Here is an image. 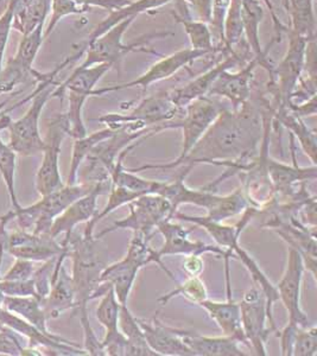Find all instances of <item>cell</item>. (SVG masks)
Wrapping results in <instances>:
<instances>
[{
    "mask_svg": "<svg viewBox=\"0 0 317 356\" xmlns=\"http://www.w3.org/2000/svg\"><path fill=\"white\" fill-rule=\"evenodd\" d=\"M276 107L264 93L238 110L224 107L181 166L246 162L259 152L265 131L273 126Z\"/></svg>",
    "mask_w": 317,
    "mask_h": 356,
    "instance_id": "1",
    "label": "cell"
},
{
    "mask_svg": "<svg viewBox=\"0 0 317 356\" xmlns=\"http://www.w3.org/2000/svg\"><path fill=\"white\" fill-rule=\"evenodd\" d=\"M67 67L65 61L55 68V73L44 81L40 82V86L31 94V106L26 111V113L13 122V119L8 122L6 130L10 132V144L17 154L19 156H35L42 154L44 149V138H42L40 132V119L47 102L53 99V93L60 82H56L55 77L60 72Z\"/></svg>",
    "mask_w": 317,
    "mask_h": 356,
    "instance_id": "2",
    "label": "cell"
},
{
    "mask_svg": "<svg viewBox=\"0 0 317 356\" xmlns=\"http://www.w3.org/2000/svg\"><path fill=\"white\" fill-rule=\"evenodd\" d=\"M92 183H75V184H65V186L42 196L38 202L31 206L21 207L17 211L0 218V225L5 226L8 220L17 219L18 226L21 229L26 231L33 228L35 234H49V229L62 211H65L72 203L88 194L93 189Z\"/></svg>",
    "mask_w": 317,
    "mask_h": 356,
    "instance_id": "3",
    "label": "cell"
},
{
    "mask_svg": "<svg viewBox=\"0 0 317 356\" xmlns=\"http://www.w3.org/2000/svg\"><path fill=\"white\" fill-rule=\"evenodd\" d=\"M93 232H83L82 235L70 236L68 257L73 260L74 289H75V312L87 308L90 300L100 286V275L106 266L99 255Z\"/></svg>",
    "mask_w": 317,
    "mask_h": 356,
    "instance_id": "4",
    "label": "cell"
},
{
    "mask_svg": "<svg viewBox=\"0 0 317 356\" xmlns=\"http://www.w3.org/2000/svg\"><path fill=\"white\" fill-rule=\"evenodd\" d=\"M224 106H221L219 102H216V97H199L190 104H188L184 108V117L179 120H174L168 124V130L170 129H181L184 139L182 146L179 151V157L164 164H147L139 168H131L129 169L133 172H139L144 170H168L179 168L184 158L187 157L191 149L196 145L202 138L206 131L211 127L218 115H219Z\"/></svg>",
    "mask_w": 317,
    "mask_h": 356,
    "instance_id": "5",
    "label": "cell"
},
{
    "mask_svg": "<svg viewBox=\"0 0 317 356\" xmlns=\"http://www.w3.org/2000/svg\"><path fill=\"white\" fill-rule=\"evenodd\" d=\"M136 18L137 17H131L125 21L120 22L119 24L114 25L113 28H111L108 31L102 33L101 36L98 37L97 40H94L88 44H82L80 48H78L76 53L80 54L81 56L86 53L85 61L79 65V68H88L94 65H100V63H107L112 68H119L124 57L127 56V54L134 53V51L157 54L154 50L147 49V45L152 38L167 37L169 33L147 35L131 44H124L122 37Z\"/></svg>",
    "mask_w": 317,
    "mask_h": 356,
    "instance_id": "6",
    "label": "cell"
},
{
    "mask_svg": "<svg viewBox=\"0 0 317 356\" xmlns=\"http://www.w3.org/2000/svg\"><path fill=\"white\" fill-rule=\"evenodd\" d=\"M182 112L171 100L169 92H163L144 97L127 113H107L99 118L98 122L113 130L142 131L174 122Z\"/></svg>",
    "mask_w": 317,
    "mask_h": 356,
    "instance_id": "7",
    "label": "cell"
},
{
    "mask_svg": "<svg viewBox=\"0 0 317 356\" xmlns=\"http://www.w3.org/2000/svg\"><path fill=\"white\" fill-rule=\"evenodd\" d=\"M289 43L279 65L273 69V76L268 82V93L277 108H288L291 95L304 70L305 50L308 38L288 30Z\"/></svg>",
    "mask_w": 317,
    "mask_h": 356,
    "instance_id": "8",
    "label": "cell"
},
{
    "mask_svg": "<svg viewBox=\"0 0 317 356\" xmlns=\"http://www.w3.org/2000/svg\"><path fill=\"white\" fill-rule=\"evenodd\" d=\"M130 214L125 219L119 220L94 235L95 239H101L105 235L119 231L143 232L147 235H154L157 227L164 221L174 220L175 211L165 197L158 194L140 195L138 199L127 204Z\"/></svg>",
    "mask_w": 317,
    "mask_h": 356,
    "instance_id": "9",
    "label": "cell"
},
{
    "mask_svg": "<svg viewBox=\"0 0 317 356\" xmlns=\"http://www.w3.org/2000/svg\"><path fill=\"white\" fill-rule=\"evenodd\" d=\"M67 136L68 124L65 113L56 114L48 124L44 149L42 152L43 159L36 175L37 193L41 196L50 194L65 184L60 172V154Z\"/></svg>",
    "mask_w": 317,
    "mask_h": 356,
    "instance_id": "10",
    "label": "cell"
},
{
    "mask_svg": "<svg viewBox=\"0 0 317 356\" xmlns=\"http://www.w3.org/2000/svg\"><path fill=\"white\" fill-rule=\"evenodd\" d=\"M239 307L241 327L248 348L252 349L257 355H268L266 344L273 330L268 327L270 318L266 297L261 289L252 285V288L245 292Z\"/></svg>",
    "mask_w": 317,
    "mask_h": 356,
    "instance_id": "11",
    "label": "cell"
},
{
    "mask_svg": "<svg viewBox=\"0 0 317 356\" xmlns=\"http://www.w3.org/2000/svg\"><path fill=\"white\" fill-rule=\"evenodd\" d=\"M305 267L300 252L290 248L284 272L277 283L278 298L288 312V324L293 327H309L310 321L301 305L302 283Z\"/></svg>",
    "mask_w": 317,
    "mask_h": 356,
    "instance_id": "12",
    "label": "cell"
},
{
    "mask_svg": "<svg viewBox=\"0 0 317 356\" xmlns=\"http://www.w3.org/2000/svg\"><path fill=\"white\" fill-rule=\"evenodd\" d=\"M208 55H211V54L208 53L206 50H196L193 48L182 49L176 53L163 57L159 61L151 65L145 73L142 74L140 76L134 79L132 81L95 89L94 97H100V95H105L107 93L119 92L122 89L134 88V87H140L143 88V92H145L151 85L170 79L172 75H175L179 72V69L184 68V67L191 65L193 62L197 61L201 57L208 56Z\"/></svg>",
    "mask_w": 317,
    "mask_h": 356,
    "instance_id": "13",
    "label": "cell"
},
{
    "mask_svg": "<svg viewBox=\"0 0 317 356\" xmlns=\"http://www.w3.org/2000/svg\"><path fill=\"white\" fill-rule=\"evenodd\" d=\"M0 324L25 336L30 341L31 348H44L48 350V355H87L85 349L80 348L78 344L65 340L61 336L55 335L53 332H42L36 325L4 308L0 309Z\"/></svg>",
    "mask_w": 317,
    "mask_h": 356,
    "instance_id": "14",
    "label": "cell"
},
{
    "mask_svg": "<svg viewBox=\"0 0 317 356\" xmlns=\"http://www.w3.org/2000/svg\"><path fill=\"white\" fill-rule=\"evenodd\" d=\"M112 186V182L94 183L93 189L72 203L65 211L54 220L50 227L49 235L54 239L57 236L65 234V239L61 245L68 246L70 236L73 234L74 228L80 223L90 222L98 213V199L102 195H108Z\"/></svg>",
    "mask_w": 317,
    "mask_h": 356,
    "instance_id": "15",
    "label": "cell"
},
{
    "mask_svg": "<svg viewBox=\"0 0 317 356\" xmlns=\"http://www.w3.org/2000/svg\"><path fill=\"white\" fill-rule=\"evenodd\" d=\"M68 247V246H67ZM67 247L62 246L56 239L49 234H29L21 229L8 236H3L0 243V251H6L16 259L31 260V261H47L56 258Z\"/></svg>",
    "mask_w": 317,
    "mask_h": 356,
    "instance_id": "16",
    "label": "cell"
},
{
    "mask_svg": "<svg viewBox=\"0 0 317 356\" xmlns=\"http://www.w3.org/2000/svg\"><path fill=\"white\" fill-rule=\"evenodd\" d=\"M290 146L293 152V165L285 164L270 157L266 158V169H268V178L273 184L275 191V197L277 200H286L296 194L297 191L303 183L316 181V165L301 166L297 165L295 158V138L290 134Z\"/></svg>",
    "mask_w": 317,
    "mask_h": 356,
    "instance_id": "17",
    "label": "cell"
},
{
    "mask_svg": "<svg viewBox=\"0 0 317 356\" xmlns=\"http://www.w3.org/2000/svg\"><path fill=\"white\" fill-rule=\"evenodd\" d=\"M250 55L251 53L248 48L245 49L244 51H241V53H236L233 50L232 53L227 54V57L225 58L224 61L208 69L204 73L200 74L199 76L193 79L190 82H188L182 87L170 90L169 95H170L171 100L179 108L184 110L188 104H190L191 102H194L199 97L208 95L211 86L220 76V74L225 70H231L238 65H245V62L250 60L248 58Z\"/></svg>",
    "mask_w": 317,
    "mask_h": 356,
    "instance_id": "18",
    "label": "cell"
},
{
    "mask_svg": "<svg viewBox=\"0 0 317 356\" xmlns=\"http://www.w3.org/2000/svg\"><path fill=\"white\" fill-rule=\"evenodd\" d=\"M157 231L164 240L162 247L158 250L159 257L162 259L168 255L187 257L191 254L204 255L206 253H213L221 259L231 260V257L222 248L216 246V243L209 245L204 241L191 240L189 238V231L179 223L174 222L172 220L161 223L157 227Z\"/></svg>",
    "mask_w": 317,
    "mask_h": 356,
    "instance_id": "19",
    "label": "cell"
},
{
    "mask_svg": "<svg viewBox=\"0 0 317 356\" xmlns=\"http://www.w3.org/2000/svg\"><path fill=\"white\" fill-rule=\"evenodd\" d=\"M257 67H259V61L252 57L238 72L225 70L211 86L208 97L226 99L232 105V110H238L251 97Z\"/></svg>",
    "mask_w": 317,
    "mask_h": 356,
    "instance_id": "20",
    "label": "cell"
},
{
    "mask_svg": "<svg viewBox=\"0 0 317 356\" xmlns=\"http://www.w3.org/2000/svg\"><path fill=\"white\" fill-rule=\"evenodd\" d=\"M67 257H68V247L57 257L56 265L51 277L49 293L44 300H42V305L48 320L57 318L67 310L75 309V289H74L73 278L65 267V260L67 259Z\"/></svg>",
    "mask_w": 317,
    "mask_h": 356,
    "instance_id": "21",
    "label": "cell"
},
{
    "mask_svg": "<svg viewBox=\"0 0 317 356\" xmlns=\"http://www.w3.org/2000/svg\"><path fill=\"white\" fill-rule=\"evenodd\" d=\"M241 16H243V28L250 53L259 61V67L264 69L268 74V81L273 76L275 65L268 58V48L263 49L261 43V23L264 17V8L261 6V0H241Z\"/></svg>",
    "mask_w": 317,
    "mask_h": 356,
    "instance_id": "22",
    "label": "cell"
},
{
    "mask_svg": "<svg viewBox=\"0 0 317 356\" xmlns=\"http://www.w3.org/2000/svg\"><path fill=\"white\" fill-rule=\"evenodd\" d=\"M194 166H184V171L179 175V177L172 182H159L155 194L161 195L171 203L172 209L179 211V206L182 204H191V206L204 208L206 211L211 208V204L216 202L218 194L206 189H191L186 184L184 179L190 174Z\"/></svg>",
    "mask_w": 317,
    "mask_h": 356,
    "instance_id": "23",
    "label": "cell"
},
{
    "mask_svg": "<svg viewBox=\"0 0 317 356\" xmlns=\"http://www.w3.org/2000/svg\"><path fill=\"white\" fill-rule=\"evenodd\" d=\"M138 321L147 343L159 356H194L179 335L177 328L168 327L157 316L152 321Z\"/></svg>",
    "mask_w": 317,
    "mask_h": 356,
    "instance_id": "24",
    "label": "cell"
},
{
    "mask_svg": "<svg viewBox=\"0 0 317 356\" xmlns=\"http://www.w3.org/2000/svg\"><path fill=\"white\" fill-rule=\"evenodd\" d=\"M226 292H227V300L225 302H218V300L207 298L204 302H201L199 305L201 308H204L211 320L216 322V325L222 332V335L234 337L240 344L247 346V341L241 327L239 303L233 298L232 286L226 288Z\"/></svg>",
    "mask_w": 317,
    "mask_h": 356,
    "instance_id": "25",
    "label": "cell"
},
{
    "mask_svg": "<svg viewBox=\"0 0 317 356\" xmlns=\"http://www.w3.org/2000/svg\"><path fill=\"white\" fill-rule=\"evenodd\" d=\"M179 335L190 349L194 356H245L247 355L239 347V342L229 336L200 335L195 332L177 329Z\"/></svg>",
    "mask_w": 317,
    "mask_h": 356,
    "instance_id": "26",
    "label": "cell"
},
{
    "mask_svg": "<svg viewBox=\"0 0 317 356\" xmlns=\"http://www.w3.org/2000/svg\"><path fill=\"white\" fill-rule=\"evenodd\" d=\"M140 270L142 267L127 257H124L122 260L104 267L100 275V284H107L113 289L119 303L127 305L131 291Z\"/></svg>",
    "mask_w": 317,
    "mask_h": 356,
    "instance_id": "27",
    "label": "cell"
},
{
    "mask_svg": "<svg viewBox=\"0 0 317 356\" xmlns=\"http://www.w3.org/2000/svg\"><path fill=\"white\" fill-rule=\"evenodd\" d=\"M277 337L281 339L282 355H316V325H311V327H293V325L286 324L283 330L278 332Z\"/></svg>",
    "mask_w": 317,
    "mask_h": 356,
    "instance_id": "28",
    "label": "cell"
},
{
    "mask_svg": "<svg viewBox=\"0 0 317 356\" xmlns=\"http://www.w3.org/2000/svg\"><path fill=\"white\" fill-rule=\"evenodd\" d=\"M273 122L289 130V134L296 138L297 142L300 143L302 150L308 156L311 164L316 165V132L310 130L302 118L297 117L296 114H293L288 108H277Z\"/></svg>",
    "mask_w": 317,
    "mask_h": 356,
    "instance_id": "29",
    "label": "cell"
},
{
    "mask_svg": "<svg viewBox=\"0 0 317 356\" xmlns=\"http://www.w3.org/2000/svg\"><path fill=\"white\" fill-rule=\"evenodd\" d=\"M171 3V0H134L130 1L129 4L122 6V8L115 10L110 13L105 19L99 23L93 31L90 33L88 40L86 41L85 44H88L94 40H97L98 37L101 36L102 33L108 31L111 28H113L114 25L119 24L120 22L125 21L131 17H138L142 13H149L151 10H157V8H163L165 5Z\"/></svg>",
    "mask_w": 317,
    "mask_h": 356,
    "instance_id": "30",
    "label": "cell"
},
{
    "mask_svg": "<svg viewBox=\"0 0 317 356\" xmlns=\"http://www.w3.org/2000/svg\"><path fill=\"white\" fill-rule=\"evenodd\" d=\"M3 308L15 315L19 316L23 320L36 325L42 332L48 330V317L45 314L41 300L33 296H4Z\"/></svg>",
    "mask_w": 317,
    "mask_h": 356,
    "instance_id": "31",
    "label": "cell"
},
{
    "mask_svg": "<svg viewBox=\"0 0 317 356\" xmlns=\"http://www.w3.org/2000/svg\"><path fill=\"white\" fill-rule=\"evenodd\" d=\"M115 131L110 127H105L102 130L95 131L93 134H88L85 137L74 139L73 151H72V161H70V175L65 184H75L78 183L79 171L82 163L88 157L90 151L93 150L99 143L105 140L115 134Z\"/></svg>",
    "mask_w": 317,
    "mask_h": 356,
    "instance_id": "32",
    "label": "cell"
},
{
    "mask_svg": "<svg viewBox=\"0 0 317 356\" xmlns=\"http://www.w3.org/2000/svg\"><path fill=\"white\" fill-rule=\"evenodd\" d=\"M132 233L133 234L131 238L125 257H127L129 259L132 260L133 263L137 264L142 268L149 265V264L158 265L163 271L167 273L170 280L177 283V280L172 275V272L163 263V259L158 254V250L156 251L151 247L150 241L152 235L145 234L143 232H132Z\"/></svg>",
    "mask_w": 317,
    "mask_h": 356,
    "instance_id": "33",
    "label": "cell"
},
{
    "mask_svg": "<svg viewBox=\"0 0 317 356\" xmlns=\"http://www.w3.org/2000/svg\"><path fill=\"white\" fill-rule=\"evenodd\" d=\"M174 18L177 23L184 26V31L187 33L190 42L191 48L196 50H206L211 55L216 53L229 54V51L222 47H216L214 44L211 28L207 23L191 17L184 16V15H177V13H174Z\"/></svg>",
    "mask_w": 317,
    "mask_h": 356,
    "instance_id": "34",
    "label": "cell"
},
{
    "mask_svg": "<svg viewBox=\"0 0 317 356\" xmlns=\"http://www.w3.org/2000/svg\"><path fill=\"white\" fill-rule=\"evenodd\" d=\"M250 206L247 197L245 195L243 188L238 189L227 195H218L216 202L207 209V214L204 218L216 222H224L238 214H243Z\"/></svg>",
    "mask_w": 317,
    "mask_h": 356,
    "instance_id": "35",
    "label": "cell"
},
{
    "mask_svg": "<svg viewBox=\"0 0 317 356\" xmlns=\"http://www.w3.org/2000/svg\"><path fill=\"white\" fill-rule=\"evenodd\" d=\"M286 13L291 19V31L308 40L316 37L314 0H288Z\"/></svg>",
    "mask_w": 317,
    "mask_h": 356,
    "instance_id": "36",
    "label": "cell"
},
{
    "mask_svg": "<svg viewBox=\"0 0 317 356\" xmlns=\"http://www.w3.org/2000/svg\"><path fill=\"white\" fill-rule=\"evenodd\" d=\"M51 8V0H35L24 8L15 10L13 29L24 36L33 31L40 24H44Z\"/></svg>",
    "mask_w": 317,
    "mask_h": 356,
    "instance_id": "37",
    "label": "cell"
},
{
    "mask_svg": "<svg viewBox=\"0 0 317 356\" xmlns=\"http://www.w3.org/2000/svg\"><path fill=\"white\" fill-rule=\"evenodd\" d=\"M122 304L119 303L113 289L108 290L100 297L98 308L95 310V317L105 329V335L118 332L119 312Z\"/></svg>",
    "mask_w": 317,
    "mask_h": 356,
    "instance_id": "38",
    "label": "cell"
},
{
    "mask_svg": "<svg viewBox=\"0 0 317 356\" xmlns=\"http://www.w3.org/2000/svg\"><path fill=\"white\" fill-rule=\"evenodd\" d=\"M244 28L241 16V0H231L224 22V44L231 53L243 41Z\"/></svg>",
    "mask_w": 317,
    "mask_h": 356,
    "instance_id": "39",
    "label": "cell"
},
{
    "mask_svg": "<svg viewBox=\"0 0 317 356\" xmlns=\"http://www.w3.org/2000/svg\"><path fill=\"white\" fill-rule=\"evenodd\" d=\"M174 297H184L191 303L199 305L201 302L208 298V290L206 284L200 277H189L184 283H179L172 291L168 292L159 297L158 302L162 305L169 303Z\"/></svg>",
    "mask_w": 317,
    "mask_h": 356,
    "instance_id": "40",
    "label": "cell"
},
{
    "mask_svg": "<svg viewBox=\"0 0 317 356\" xmlns=\"http://www.w3.org/2000/svg\"><path fill=\"white\" fill-rule=\"evenodd\" d=\"M16 156L17 154L11 149V146L5 144L0 138V176L3 178V181H4L6 188H8L13 211H17L22 207L18 203V200H17L16 186H15Z\"/></svg>",
    "mask_w": 317,
    "mask_h": 356,
    "instance_id": "41",
    "label": "cell"
},
{
    "mask_svg": "<svg viewBox=\"0 0 317 356\" xmlns=\"http://www.w3.org/2000/svg\"><path fill=\"white\" fill-rule=\"evenodd\" d=\"M118 327L122 335L125 336L127 340L132 343L138 344V346H149L145 340L142 327L139 324L138 318L134 317L127 305H122V308H120Z\"/></svg>",
    "mask_w": 317,
    "mask_h": 356,
    "instance_id": "42",
    "label": "cell"
},
{
    "mask_svg": "<svg viewBox=\"0 0 317 356\" xmlns=\"http://www.w3.org/2000/svg\"><path fill=\"white\" fill-rule=\"evenodd\" d=\"M50 11H51V18H50L48 29L45 30L44 38L50 36V33H53L54 29L56 28L62 18L70 15H82V13H88L90 8L80 6L74 0H51Z\"/></svg>",
    "mask_w": 317,
    "mask_h": 356,
    "instance_id": "43",
    "label": "cell"
},
{
    "mask_svg": "<svg viewBox=\"0 0 317 356\" xmlns=\"http://www.w3.org/2000/svg\"><path fill=\"white\" fill-rule=\"evenodd\" d=\"M231 0H211V16L209 22L211 36L216 41V47H222L224 44V22L228 6ZM226 49V48H225ZM227 50V49H226ZM228 51V50H227ZM232 53V51H231Z\"/></svg>",
    "mask_w": 317,
    "mask_h": 356,
    "instance_id": "44",
    "label": "cell"
},
{
    "mask_svg": "<svg viewBox=\"0 0 317 356\" xmlns=\"http://www.w3.org/2000/svg\"><path fill=\"white\" fill-rule=\"evenodd\" d=\"M82 330H83V349L87 355L106 356L105 350L102 347L101 341H99L98 336L94 332L90 325V316H88V308H81L76 310Z\"/></svg>",
    "mask_w": 317,
    "mask_h": 356,
    "instance_id": "45",
    "label": "cell"
},
{
    "mask_svg": "<svg viewBox=\"0 0 317 356\" xmlns=\"http://www.w3.org/2000/svg\"><path fill=\"white\" fill-rule=\"evenodd\" d=\"M0 354L3 355H36L33 348L22 347L17 339L16 332L0 324Z\"/></svg>",
    "mask_w": 317,
    "mask_h": 356,
    "instance_id": "46",
    "label": "cell"
},
{
    "mask_svg": "<svg viewBox=\"0 0 317 356\" xmlns=\"http://www.w3.org/2000/svg\"><path fill=\"white\" fill-rule=\"evenodd\" d=\"M15 5H16V1L15 0H10L5 13L0 16V72L3 70L5 49H6V45H8V37H10L11 29H13Z\"/></svg>",
    "mask_w": 317,
    "mask_h": 356,
    "instance_id": "47",
    "label": "cell"
},
{
    "mask_svg": "<svg viewBox=\"0 0 317 356\" xmlns=\"http://www.w3.org/2000/svg\"><path fill=\"white\" fill-rule=\"evenodd\" d=\"M0 292L4 296H33L38 298L33 278L24 282H11L0 278Z\"/></svg>",
    "mask_w": 317,
    "mask_h": 356,
    "instance_id": "48",
    "label": "cell"
},
{
    "mask_svg": "<svg viewBox=\"0 0 317 356\" xmlns=\"http://www.w3.org/2000/svg\"><path fill=\"white\" fill-rule=\"evenodd\" d=\"M35 273V266L31 260L16 259L13 267L5 273L1 280H11V282H24L31 280Z\"/></svg>",
    "mask_w": 317,
    "mask_h": 356,
    "instance_id": "49",
    "label": "cell"
},
{
    "mask_svg": "<svg viewBox=\"0 0 317 356\" xmlns=\"http://www.w3.org/2000/svg\"><path fill=\"white\" fill-rule=\"evenodd\" d=\"M74 1L83 8H100L112 13L129 4L131 0H74Z\"/></svg>",
    "mask_w": 317,
    "mask_h": 356,
    "instance_id": "50",
    "label": "cell"
},
{
    "mask_svg": "<svg viewBox=\"0 0 317 356\" xmlns=\"http://www.w3.org/2000/svg\"><path fill=\"white\" fill-rule=\"evenodd\" d=\"M316 95L310 97L305 102H300V104H290L288 110L291 111L293 114H296L297 117L303 118L311 117L316 115Z\"/></svg>",
    "mask_w": 317,
    "mask_h": 356,
    "instance_id": "51",
    "label": "cell"
},
{
    "mask_svg": "<svg viewBox=\"0 0 317 356\" xmlns=\"http://www.w3.org/2000/svg\"><path fill=\"white\" fill-rule=\"evenodd\" d=\"M184 271L189 277H200L204 270V260L202 255L191 254L184 257Z\"/></svg>",
    "mask_w": 317,
    "mask_h": 356,
    "instance_id": "52",
    "label": "cell"
},
{
    "mask_svg": "<svg viewBox=\"0 0 317 356\" xmlns=\"http://www.w3.org/2000/svg\"><path fill=\"white\" fill-rule=\"evenodd\" d=\"M190 6L194 8L195 19L209 24L211 16V0H194Z\"/></svg>",
    "mask_w": 317,
    "mask_h": 356,
    "instance_id": "53",
    "label": "cell"
},
{
    "mask_svg": "<svg viewBox=\"0 0 317 356\" xmlns=\"http://www.w3.org/2000/svg\"><path fill=\"white\" fill-rule=\"evenodd\" d=\"M261 1L268 8L271 18H273V26H275V31H276L275 41H281L282 35L284 33H288V29L285 28L284 24L282 23L281 19L277 16L276 10L273 8V1L271 0H261Z\"/></svg>",
    "mask_w": 317,
    "mask_h": 356,
    "instance_id": "54",
    "label": "cell"
},
{
    "mask_svg": "<svg viewBox=\"0 0 317 356\" xmlns=\"http://www.w3.org/2000/svg\"><path fill=\"white\" fill-rule=\"evenodd\" d=\"M3 300H4V295L0 292V309L3 308Z\"/></svg>",
    "mask_w": 317,
    "mask_h": 356,
    "instance_id": "55",
    "label": "cell"
},
{
    "mask_svg": "<svg viewBox=\"0 0 317 356\" xmlns=\"http://www.w3.org/2000/svg\"><path fill=\"white\" fill-rule=\"evenodd\" d=\"M282 3H283V6H284L285 11L288 10V0H282Z\"/></svg>",
    "mask_w": 317,
    "mask_h": 356,
    "instance_id": "56",
    "label": "cell"
},
{
    "mask_svg": "<svg viewBox=\"0 0 317 356\" xmlns=\"http://www.w3.org/2000/svg\"><path fill=\"white\" fill-rule=\"evenodd\" d=\"M184 1H186L187 4L191 5L193 4V1H194V0H184Z\"/></svg>",
    "mask_w": 317,
    "mask_h": 356,
    "instance_id": "57",
    "label": "cell"
},
{
    "mask_svg": "<svg viewBox=\"0 0 317 356\" xmlns=\"http://www.w3.org/2000/svg\"><path fill=\"white\" fill-rule=\"evenodd\" d=\"M0 1H1V0H0Z\"/></svg>",
    "mask_w": 317,
    "mask_h": 356,
    "instance_id": "58",
    "label": "cell"
}]
</instances>
